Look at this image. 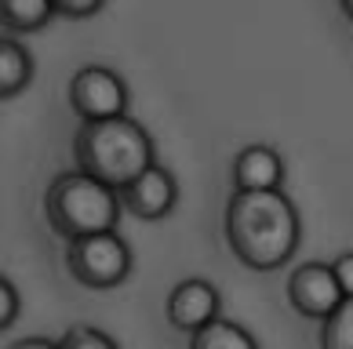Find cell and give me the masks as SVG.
Segmentation results:
<instances>
[{"label":"cell","mask_w":353,"mask_h":349,"mask_svg":"<svg viewBox=\"0 0 353 349\" xmlns=\"http://www.w3.org/2000/svg\"><path fill=\"white\" fill-rule=\"evenodd\" d=\"M19 309H22V295L19 288L11 284L4 273H0V331H8L11 324L19 320Z\"/></svg>","instance_id":"15"},{"label":"cell","mask_w":353,"mask_h":349,"mask_svg":"<svg viewBox=\"0 0 353 349\" xmlns=\"http://www.w3.org/2000/svg\"><path fill=\"white\" fill-rule=\"evenodd\" d=\"M73 164L121 189L150 164H157V146L153 135L128 113L110 120H81L73 135Z\"/></svg>","instance_id":"2"},{"label":"cell","mask_w":353,"mask_h":349,"mask_svg":"<svg viewBox=\"0 0 353 349\" xmlns=\"http://www.w3.org/2000/svg\"><path fill=\"white\" fill-rule=\"evenodd\" d=\"M339 8H343V15L353 22V0H339Z\"/></svg>","instance_id":"19"},{"label":"cell","mask_w":353,"mask_h":349,"mask_svg":"<svg viewBox=\"0 0 353 349\" xmlns=\"http://www.w3.org/2000/svg\"><path fill=\"white\" fill-rule=\"evenodd\" d=\"M233 189L259 193V189H281L284 186V157L266 142H252L244 146L230 164Z\"/></svg>","instance_id":"9"},{"label":"cell","mask_w":353,"mask_h":349,"mask_svg":"<svg viewBox=\"0 0 353 349\" xmlns=\"http://www.w3.org/2000/svg\"><path fill=\"white\" fill-rule=\"evenodd\" d=\"M66 98L81 120H110V116H124L132 106L128 81L110 66H81L70 76Z\"/></svg>","instance_id":"5"},{"label":"cell","mask_w":353,"mask_h":349,"mask_svg":"<svg viewBox=\"0 0 353 349\" xmlns=\"http://www.w3.org/2000/svg\"><path fill=\"white\" fill-rule=\"evenodd\" d=\"M59 346L62 349H121L113 335H106L95 324H70L66 331H62Z\"/></svg>","instance_id":"14"},{"label":"cell","mask_w":353,"mask_h":349,"mask_svg":"<svg viewBox=\"0 0 353 349\" xmlns=\"http://www.w3.org/2000/svg\"><path fill=\"white\" fill-rule=\"evenodd\" d=\"M121 211H124L121 189L106 186L102 178L81 171V167L55 175L48 193H44L48 226L55 229L62 240H77V237H88V233L117 229Z\"/></svg>","instance_id":"3"},{"label":"cell","mask_w":353,"mask_h":349,"mask_svg":"<svg viewBox=\"0 0 353 349\" xmlns=\"http://www.w3.org/2000/svg\"><path fill=\"white\" fill-rule=\"evenodd\" d=\"M55 15V0H0V30L8 33H37Z\"/></svg>","instance_id":"11"},{"label":"cell","mask_w":353,"mask_h":349,"mask_svg":"<svg viewBox=\"0 0 353 349\" xmlns=\"http://www.w3.org/2000/svg\"><path fill=\"white\" fill-rule=\"evenodd\" d=\"M33 55L22 41H15L11 33H0V98H11L30 87L33 81Z\"/></svg>","instance_id":"10"},{"label":"cell","mask_w":353,"mask_h":349,"mask_svg":"<svg viewBox=\"0 0 353 349\" xmlns=\"http://www.w3.org/2000/svg\"><path fill=\"white\" fill-rule=\"evenodd\" d=\"M106 0H55V11L62 19H91L95 11H102Z\"/></svg>","instance_id":"16"},{"label":"cell","mask_w":353,"mask_h":349,"mask_svg":"<svg viewBox=\"0 0 353 349\" xmlns=\"http://www.w3.org/2000/svg\"><path fill=\"white\" fill-rule=\"evenodd\" d=\"M219 309H222V295L212 280H204V277H186V280H179L172 295H168V302H164V313H168V324H172L175 331H201L204 324H212V320L219 317Z\"/></svg>","instance_id":"8"},{"label":"cell","mask_w":353,"mask_h":349,"mask_svg":"<svg viewBox=\"0 0 353 349\" xmlns=\"http://www.w3.org/2000/svg\"><path fill=\"white\" fill-rule=\"evenodd\" d=\"M8 349H62L55 339H44V335H26V339H15Z\"/></svg>","instance_id":"18"},{"label":"cell","mask_w":353,"mask_h":349,"mask_svg":"<svg viewBox=\"0 0 353 349\" xmlns=\"http://www.w3.org/2000/svg\"><path fill=\"white\" fill-rule=\"evenodd\" d=\"M288 302L310 320H324L343 302V288L332 273V262H303L288 277Z\"/></svg>","instance_id":"7"},{"label":"cell","mask_w":353,"mask_h":349,"mask_svg":"<svg viewBox=\"0 0 353 349\" xmlns=\"http://www.w3.org/2000/svg\"><path fill=\"white\" fill-rule=\"evenodd\" d=\"M303 240V218L284 189H233L226 204V244L255 273L292 262Z\"/></svg>","instance_id":"1"},{"label":"cell","mask_w":353,"mask_h":349,"mask_svg":"<svg viewBox=\"0 0 353 349\" xmlns=\"http://www.w3.org/2000/svg\"><path fill=\"white\" fill-rule=\"evenodd\" d=\"M321 349H353V299H343L321 320Z\"/></svg>","instance_id":"13"},{"label":"cell","mask_w":353,"mask_h":349,"mask_svg":"<svg viewBox=\"0 0 353 349\" xmlns=\"http://www.w3.org/2000/svg\"><path fill=\"white\" fill-rule=\"evenodd\" d=\"M190 349H259V342L237 320L215 317L212 324H204L201 331L190 335Z\"/></svg>","instance_id":"12"},{"label":"cell","mask_w":353,"mask_h":349,"mask_svg":"<svg viewBox=\"0 0 353 349\" xmlns=\"http://www.w3.org/2000/svg\"><path fill=\"white\" fill-rule=\"evenodd\" d=\"M121 204L128 215L142 218V222H161L179 204V182L164 164H150L142 175L121 186Z\"/></svg>","instance_id":"6"},{"label":"cell","mask_w":353,"mask_h":349,"mask_svg":"<svg viewBox=\"0 0 353 349\" xmlns=\"http://www.w3.org/2000/svg\"><path fill=\"white\" fill-rule=\"evenodd\" d=\"M132 244L117 229L88 233V237L66 240V269L77 284L91 291H110L132 277Z\"/></svg>","instance_id":"4"},{"label":"cell","mask_w":353,"mask_h":349,"mask_svg":"<svg viewBox=\"0 0 353 349\" xmlns=\"http://www.w3.org/2000/svg\"><path fill=\"white\" fill-rule=\"evenodd\" d=\"M332 273L339 280V288H343V299H353V251L332 258Z\"/></svg>","instance_id":"17"}]
</instances>
